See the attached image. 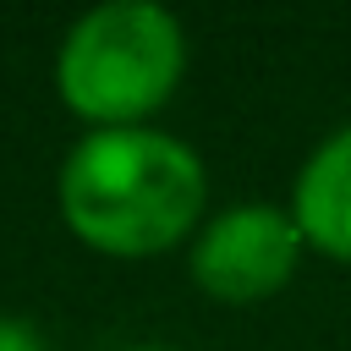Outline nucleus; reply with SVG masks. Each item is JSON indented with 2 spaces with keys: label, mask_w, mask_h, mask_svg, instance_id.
<instances>
[{
  "label": "nucleus",
  "mask_w": 351,
  "mask_h": 351,
  "mask_svg": "<svg viewBox=\"0 0 351 351\" xmlns=\"http://www.w3.org/2000/svg\"><path fill=\"white\" fill-rule=\"evenodd\" d=\"M203 159L148 126L88 132L60 165V214L77 241L110 258H154L203 214Z\"/></svg>",
  "instance_id": "obj_1"
},
{
  "label": "nucleus",
  "mask_w": 351,
  "mask_h": 351,
  "mask_svg": "<svg viewBox=\"0 0 351 351\" xmlns=\"http://www.w3.org/2000/svg\"><path fill=\"white\" fill-rule=\"evenodd\" d=\"M181 71H186L181 22L154 0L93 5L88 16L71 22L55 60L60 99L99 132L137 126L143 115H154L176 93Z\"/></svg>",
  "instance_id": "obj_2"
},
{
  "label": "nucleus",
  "mask_w": 351,
  "mask_h": 351,
  "mask_svg": "<svg viewBox=\"0 0 351 351\" xmlns=\"http://www.w3.org/2000/svg\"><path fill=\"white\" fill-rule=\"evenodd\" d=\"M302 230L285 208L274 203H236L225 214H214L197 241H192V280L203 296L247 307L274 296L302 258Z\"/></svg>",
  "instance_id": "obj_3"
},
{
  "label": "nucleus",
  "mask_w": 351,
  "mask_h": 351,
  "mask_svg": "<svg viewBox=\"0 0 351 351\" xmlns=\"http://www.w3.org/2000/svg\"><path fill=\"white\" fill-rule=\"evenodd\" d=\"M291 219L302 241L335 263H351V126L329 132L296 176Z\"/></svg>",
  "instance_id": "obj_4"
},
{
  "label": "nucleus",
  "mask_w": 351,
  "mask_h": 351,
  "mask_svg": "<svg viewBox=\"0 0 351 351\" xmlns=\"http://www.w3.org/2000/svg\"><path fill=\"white\" fill-rule=\"evenodd\" d=\"M0 351H49V346H44V335H38L33 324H22V318H0Z\"/></svg>",
  "instance_id": "obj_5"
},
{
  "label": "nucleus",
  "mask_w": 351,
  "mask_h": 351,
  "mask_svg": "<svg viewBox=\"0 0 351 351\" xmlns=\"http://www.w3.org/2000/svg\"><path fill=\"white\" fill-rule=\"evenodd\" d=\"M132 351H170V346H132Z\"/></svg>",
  "instance_id": "obj_6"
}]
</instances>
